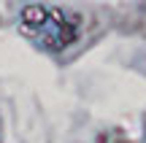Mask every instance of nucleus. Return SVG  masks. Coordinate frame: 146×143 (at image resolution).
I'll list each match as a JSON object with an SVG mask.
<instances>
[{"instance_id": "f03ea898", "label": "nucleus", "mask_w": 146, "mask_h": 143, "mask_svg": "<svg viewBox=\"0 0 146 143\" xmlns=\"http://www.w3.org/2000/svg\"><path fill=\"white\" fill-rule=\"evenodd\" d=\"M143 143H146V122H143Z\"/></svg>"}, {"instance_id": "f257e3e1", "label": "nucleus", "mask_w": 146, "mask_h": 143, "mask_svg": "<svg viewBox=\"0 0 146 143\" xmlns=\"http://www.w3.org/2000/svg\"><path fill=\"white\" fill-rule=\"evenodd\" d=\"M19 30L43 51H62L78 35L76 19L57 5H25L19 11Z\"/></svg>"}]
</instances>
